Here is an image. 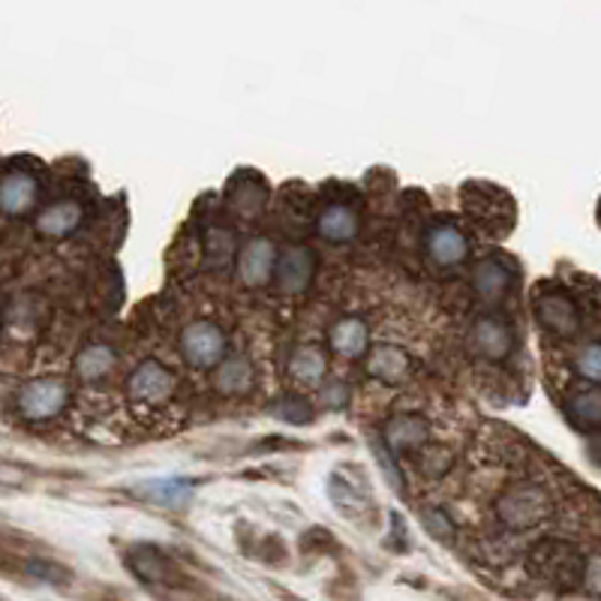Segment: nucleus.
Wrapping results in <instances>:
<instances>
[{"instance_id": "a211bd4d", "label": "nucleus", "mask_w": 601, "mask_h": 601, "mask_svg": "<svg viewBox=\"0 0 601 601\" xmlns=\"http://www.w3.org/2000/svg\"><path fill=\"white\" fill-rule=\"evenodd\" d=\"M130 565L148 584H177L181 580L175 565L169 563L160 551H154V548H136L133 556H130Z\"/></svg>"}, {"instance_id": "2eb2a0df", "label": "nucleus", "mask_w": 601, "mask_h": 601, "mask_svg": "<svg viewBox=\"0 0 601 601\" xmlns=\"http://www.w3.org/2000/svg\"><path fill=\"white\" fill-rule=\"evenodd\" d=\"M473 286H476V295L488 304H496L508 295L512 289V271L508 265L500 262V259H485V262L476 265L473 271Z\"/></svg>"}, {"instance_id": "39448f33", "label": "nucleus", "mask_w": 601, "mask_h": 601, "mask_svg": "<svg viewBox=\"0 0 601 601\" xmlns=\"http://www.w3.org/2000/svg\"><path fill=\"white\" fill-rule=\"evenodd\" d=\"M66 397H70V389L63 379H30L15 391V409L27 421H46L61 413Z\"/></svg>"}, {"instance_id": "423d86ee", "label": "nucleus", "mask_w": 601, "mask_h": 601, "mask_svg": "<svg viewBox=\"0 0 601 601\" xmlns=\"http://www.w3.org/2000/svg\"><path fill=\"white\" fill-rule=\"evenodd\" d=\"M466 349L481 361H502L514 349L512 326L500 316H478L466 334Z\"/></svg>"}, {"instance_id": "1a4fd4ad", "label": "nucleus", "mask_w": 601, "mask_h": 601, "mask_svg": "<svg viewBox=\"0 0 601 601\" xmlns=\"http://www.w3.org/2000/svg\"><path fill=\"white\" fill-rule=\"evenodd\" d=\"M536 316L544 331H551L553 338H575L580 328V316H577L575 300L568 298L565 292H544L536 300Z\"/></svg>"}, {"instance_id": "ddd939ff", "label": "nucleus", "mask_w": 601, "mask_h": 601, "mask_svg": "<svg viewBox=\"0 0 601 601\" xmlns=\"http://www.w3.org/2000/svg\"><path fill=\"white\" fill-rule=\"evenodd\" d=\"M328 346L338 358H361L370 346V328L358 316H343L328 331Z\"/></svg>"}, {"instance_id": "4468645a", "label": "nucleus", "mask_w": 601, "mask_h": 601, "mask_svg": "<svg viewBox=\"0 0 601 601\" xmlns=\"http://www.w3.org/2000/svg\"><path fill=\"white\" fill-rule=\"evenodd\" d=\"M82 217H85V208L75 199L51 201L37 213V232L42 238H66L70 232L78 229Z\"/></svg>"}, {"instance_id": "aec40b11", "label": "nucleus", "mask_w": 601, "mask_h": 601, "mask_svg": "<svg viewBox=\"0 0 601 601\" xmlns=\"http://www.w3.org/2000/svg\"><path fill=\"white\" fill-rule=\"evenodd\" d=\"M427 439V421L418 415H401L385 427V442L391 451H413Z\"/></svg>"}, {"instance_id": "f03ea898", "label": "nucleus", "mask_w": 601, "mask_h": 601, "mask_svg": "<svg viewBox=\"0 0 601 601\" xmlns=\"http://www.w3.org/2000/svg\"><path fill=\"white\" fill-rule=\"evenodd\" d=\"M529 572L536 580L553 589H572L584 584L587 563L565 541H541L529 553Z\"/></svg>"}, {"instance_id": "dca6fc26", "label": "nucleus", "mask_w": 601, "mask_h": 601, "mask_svg": "<svg viewBox=\"0 0 601 601\" xmlns=\"http://www.w3.org/2000/svg\"><path fill=\"white\" fill-rule=\"evenodd\" d=\"M316 229H319V235L326 241L343 244V241L355 238V232H358V213H355V208H349V205L334 201V205H328L326 211L319 213Z\"/></svg>"}, {"instance_id": "412c9836", "label": "nucleus", "mask_w": 601, "mask_h": 601, "mask_svg": "<svg viewBox=\"0 0 601 601\" xmlns=\"http://www.w3.org/2000/svg\"><path fill=\"white\" fill-rule=\"evenodd\" d=\"M289 373H292V379L300 382V385H316V382H322L328 373L326 355L316 349V346H300V349L292 352V358H289Z\"/></svg>"}, {"instance_id": "9d476101", "label": "nucleus", "mask_w": 601, "mask_h": 601, "mask_svg": "<svg viewBox=\"0 0 601 601\" xmlns=\"http://www.w3.org/2000/svg\"><path fill=\"white\" fill-rule=\"evenodd\" d=\"M39 199V181L27 169H7V175L0 181V208L7 217H22Z\"/></svg>"}, {"instance_id": "7ed1b4c3", "label": "nucleus", "mask_w": 601, "mask_h": 601, "mask_svg": "<svg viewBox=\"0 0 601 601\" xmlns=\"http://www.w3.org/2000/svg\"><path fill=\"white\" fill-rule=\"evenodd\" d=\"M225 340L223 328L208 319L199 322H189L181 334V352L187 358L189 367H199V370H217L225 361Z\"/></svg>"}, {"instance_id": "f8f14e48", "label": "nucleus", "mask_w": 601, "mask_h": 601, "mask_svg": "<svg viewBox=\"0 0 601 601\" xmlns=\"http://www.w3.org/2000/svg\"><path fill=\"white\" fill-rule=\"evenodd\" d=\"M367 373L373 376L376 382H385V385H403L409 376L415 373V358L403 346L385 343V346H376L367 358Z\"/></svg>"}, {"instance_id": "20e7f679", "label": "nucleus", "mask_w": 601, "mask_h": 601, "mask_svg": "<svg viewBox=\"0 0 601 601\" xmlns=\"http://www.w3.org/2000/svg\"><path fill=\"white\" fill-rule=\"evenodd\" d=\"M175 373L160 361L138 364L133 376L126 379V397L136 403V406H148V409L165 406V403L175 397Z\"/></svg>"}, {"instance_id": "4be33fe9", "label": "nucleus", "mask_w": 601, "mask_h": 601, "mask_svg": "<svg viewBox=\"0 0 601 601\" xmlns=\"http://www.w3.org/2000/svg\"><path fill=\"white\" fill-rule=\"evenodd\" d=\"M572 421L580 427H601V389H580L568 401Z\"/></svg>"}, {"instance_id": "f257e3e1", "label": "nucleus", "mask_w": 601, "mask_h": 601, "mask_svg": "<svg viewBox=\"0 0 601 601\" xmlns=\"http://www.w3.org/2000/svg\"><path fill=\"white\" fill-rule=\"evenodd\" d=\"M553 512V500L541 485H512L508 490H502V496L496 500V517L502 526H508L512 532H526L541 526Z\"/></svg>"}, {"instance_id": "6e6552de", "label": "nucleus", "mask_w": 601, "mask_h": 601, "mask_svg": "<svg viewBox=\"0 0 601 601\" xmlns=\"http://www.w3.org/2000/svg\"><path fill=\"white\" fill-rule=\"evenodd\" d=\"M427 259L439 268H454L461 265L469 256V241H466L464 229L451 220H442V223L430 225L425 238Z\"/></svg>"}, {"instance_id": "393cba45", "label": "nucleus", "mask_w": 601, "mask_h": 601, "mask_svg": "<svg viewBox=\"0 0 601 601\" xmlns=\"http://www.w3.org/2000/svg\"><path fill=\"white\" fill-rule=\"evenodd\" d=\"M346 397H349V394H346V389H343L340 382H334V385H328L326 389V401L334 403V406H343V403H346Z\"/></svg>"}, {"instance_id": "0eeeda50", "label": "nucleus", "mask_w": 601, "mask_h": 601, "mask_svg": "<svg viewBox=\"0 0 601 601\" xmlns=\"http://www.w3.org/2000/svg\"><path fill=\"white\" fill-rule=\"evenodd\" d=\"M280 253L268 238L247 241L238 253V280L247 289H262L271 277H277Z\"/></svg>"}, {"instance_id": "b1692460", "label": "nucleus", "mask_w": 601, "mask_h": 601, "mask_svg": "<svg viewBox=\"0 0 601 601\" xmlns=\"http://www.w3.org/2000/svg\"><path fill=\"white\" fill-rule=\"evenodd\" d=\"M584 587L596 596V599H601V553L599 556H592V560H587V572H584Z\"/></svg>"}, {"instance_id": "6ab92c4d", "label": "nucleus", "mask_w": 601, "mask_h": 601, "mask_svg": "<svg viewBox=\"0 0 601 601\" xmlns=\"http://www.w3.org/2000/svg\"><path fill=\"white\" fill-rule=\"evenodd\" d=\"M213 385L217 391H223V394H247L253 385V364L247 358H241V355H232V358H225L217 370H213Z\"/></svg>"}, {"instance_id": "f3484780", "label": "nucleus", "mask_w": 601, "mask_h": 601, "mask_svg": "<svg viewBox=\"0 0 601 601\" xmlns=\"http://www.w3.org/2000/svg\"><path fill=\"white\" fill-rule=\"evenodd\" d=\"M118 364V355H114L112 346L106 343H90L85 349L78 352L75 358V376L85 379V382H100V379H109Z\"/></svg>"}, {"instance_id": "9b49d317", "label": "nucleus", "mask_w": 601, "mask_h": 601, "mask_svg": "<svg viewBox=\"0 0 601 601\" xmlns=\"http://www.w3.org/2000/svg\"><path fill=\"white\" fill-rule=\"evenodd\" d=\"M316 262L314 250L304 247V244H292L286 250L280 253V262H277V286L286 295H295V292H304L314 280Z\"/></svg>"}, {"instance_id": "5701e85b", "label": "nucleus", "mask_w": 601, "mask_h": 601, "mask_svg": "<svg viewBox=\"0 0 601 601\" xmlns=\"http://www.w3.org/2000/svg\"><path fill=\"white\" fill-rule=\"evenodd\" d=\"M577 373L589 379V382H601V343H589L577 352Z\"/></svg>"}]
</instances>
